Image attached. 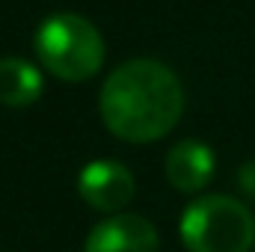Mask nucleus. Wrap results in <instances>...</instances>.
Returning <instances> with one entry per match:
<instances>
[{
	"label": "nucleus",
	"mask_w": 255,
	"mask_h": 252,
	"mask_svg": "<svg viewBox=\"0 0 255 252\" xmlns=\"http://www.w3.org/2000/svg\"><path fill=\"white\" fill-rule=\"evenodd\" d=\"M77 193L89 208L104 214H119L133 199L136 181H133V172L116 160H92L80 169Z\"/></svg>",
	"instance_id": "nucleus-4"
},
{
	"label": "nucleus",
	"mask_w": 255,
	"mask_h": 252,
	"mask_svg": "<svg viewBox=\"0 0 255 252\" xmlns=\"http://www.w3.org/2000/svg\"><path fill=\"white\" fill-rule=\"evenodd\" d=\"M36 57L54 77L83 83L104 65V39L92 21L77 12H54L36 30Z\"/></svg>",
	"instance_id": "nucleus-2"
},
{
	"label": "nucleus",
	"mask_w": 255,
	"mask_h": 252,
	"mask_svg": "<svg viewBox=\"0 0 255 252\" xmlns=\"http://www.w3.org/2000/svg\"><path fill=\"white\" fill-rule=\"evenodd\" d=\"M45 92V80L39 65L27 63L21 57H3L0 60V104L21 110L30 107L42 98Z\"/></svg>",
	"instance_id": "nucleus-7"
},
{
	"label": "nucleus",
	"mask_w": 255,
	"mask_h": 252,
	"mask_svg": "<svg viewBox=\"0 0 255 252\" xmlns=\"http://www.w3.org/2000/svg\"><path fill=\"white\" fill-rule=\"evenodd\" d=\"M214 151L199 139H181L166 154V178L178 193H199L214 178Z\"/></svg>",
	"instance_id": "nucleus-6"
},
{
	"label": "nucleus",
	"mask_w": 255,
	"mask_h": 252,
	"mask_svg": "<svg viewBox=\"0 0 255 252\" xmlns=\"http://www.w3.org/2000/svg\"><path fill=\"white\" fill-rule=\"evenodd\" d=\"M157 229L139 214H113L101 220L89 235L83 252H157Z\"/></svg>",
	"instance_id": "nucleus-5"
},
{
	"label": "nucleus",
	"mask_w": 255,
	"mask_h": 252,
	"mask_svg": "<svg viewBox=\"0 0 255 252\" xmlns=\"http://www.w3.org/2000/svg\"><path fill=\"white\" fill-rule=\"evenodd\" d=\"M98 110L113 136L125 142H154L178 125L184 86L160 60H128L104 80Z\"/></svg>",
	"instance_id": "nucleus-1"
},
{
	"label": "nucleus",
	"mask_w": 255,
	"mask_h": 252,
	"mask_svg": "<svg viewBox=\"0 0 255 252\" xmlns=\"http://www.w3.org/2000/svg\"><path fill=\"white\" fill-rule=\"evenodd\" d=\"M187 252H250L255 244L253 211L223 193L199 196L178 223Z\"/></svg>",
	"instance_id": "nucleus-3"
}]
</instances>
